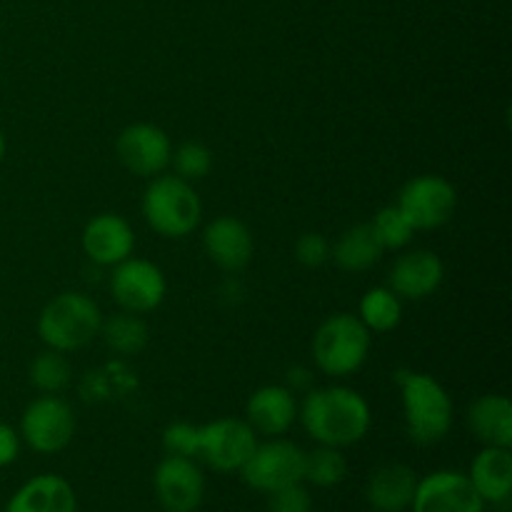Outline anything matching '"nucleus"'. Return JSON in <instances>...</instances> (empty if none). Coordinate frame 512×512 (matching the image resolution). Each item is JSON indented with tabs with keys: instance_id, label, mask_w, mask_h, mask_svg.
<instances>
[{
	"instance_id": "obj_22",
	"label": "nucleus",
	"mask_w": 512,
	"mask_h": 512,
	"mask_svg": "<svg viewBox=\"0 0 512 512\" xmlns=\"http://www.w3.org/2000/svg\"><path fill=\"white\" fill-rule=\"evenodd\" d=\"M383 253L385 248L380 245L378 235H375L370 223H360L348 228L340 235L338 243L330 248V258L345 273H365V270L380 263Z\"/></svg>"
},
{
	"instance_id": "obj_29",
	"label": "nucleus",
	"mask_w": 512,
	"mask_h": 512,
	"mask_svg": "<svg viewBox=\"0 0 512 512\" xmlns=\"http://www.w3.org/2000/svg\"><path fill=\"white\" fill-rule=\"evenodd\" d=\"M200 433L193 423H170L163 430L165 455H178V458H198Z\"/></svg>"
},
{
	"instance_id": "obj_7",
	"label": "nucleus",
	"mask_w": 512,
	"mask_h": 512,
	"mask_svg": "<svg viewBox=\"0 0 512 512\" xmlns=\"http://www.w3.org/2000/svg\"><path fill=\"white\" fill-rule=\"evenodd\" d=\"M20 440L40 455H55L73 443L75 413L58 395H40L20 415Z\"/></svg>"
},
{
	"instance_id": "obj_30",
	"label": "nucleus",
	"mask_w": 512,
	"mask_h": 512,
	"mask_svg": "<svg viewBox=\"0 0 512 512\" xmlns=\"http://www.w3.org/2000/svg\"><path fill=\"white\" fill-rule=\"evenodd\" d=\"M268 498V512H313V498L303 483L275 490Z\"/></svg>"
},
{
	"instance_id": "obj_21",
	"label": "nucleus",
	"mask_w": 512,
	"mask_h": 512,
	"mask_svg": "<svg viewBox=\"0 0 512 512\" xmlns=\"http://www.w3.org/2000/svg\"><path fill=\"white\" fill-rule=\"evenodd\" d=\"M468 428L483 445H512V403L505 395H480L468 408Z\"/></svg>"
},
{
	"instance_id": "obj_24",
	"label": "nucleus",
	"mask_w": 512,
	"mask_h": 512,
	"mask_svg": "<svg viewBox=\"0 0 512 512\" xmlns=\"http://www.w3.org/2000/svg\"><path fill=\"white\" fill-rule=\"evenodd\" d=\"M100 338L105 340L113 353L118 355H138L148 345V325L140 315L120 310L113 318L103 320L100 325Z\"/></svg>"
},
{
	"instance_id": "obj_12",
	"label": "nucleus",
	"mask_w": 512,
	"mask_h": 512,
	"mask_svg": "<svg viewBox=\"0 0 512 512\" xmlns=\"http://www.w3.org/2000/svg\"><path fill=\"white\" fill-rule=\"evenodd\" d=\"M153 490L165 512H195L205 495L203 470L193 458L165 455L153 473Z\"/></svg>"
},
{
	"instance_id": "obj_27",
	"label": "nucleus",
	"mask_w": 512,
	"mask_h": 512,
	"mask_svg": "<svg viewBox=\"0 0 512 512\" xmlns=\"http://www.w3.org/2000/svg\"><path fill=\"white\" fill-rule=\"evenodd\" d=\"M370 225H373L375 235H378L380 245L385 250H403L415 235L413 225L400 213L398 205H385V208H380Z\"/></svg>"
},
{
	"instance_id": "obj_33",
	"label": "nucleus",
	"mask_w": 512,
	"mask_h": 512,
	"mask_svg": "<svg viewBox=\"0 0 512 512\" xmlns=\"http://www.w3.org/2000/svg\"><path fill=\"white\" fill-rule=\"evenodd\" d=\"M5 150H8V143H5V133L0 130V163H3V158H5Z\"/></svg>"
},
{
	"instance_id": "obj_32",
	"label": "nucleus",
	"mask_w": 512,
	"mask_h": 512,
	"mask_svg": "<svg viewBox=\"0 0 512 512\" xmlns=\"http://www.w3.org/2000/svg\"><path fill=\"white\" fill-rule=\"evenodd\" d=\"M20 433L8 423H0V468H8L20 455Z\"/></svg>"
},
{
	"instance_id": "obj_9",
	"label": "nucleus",
	"mask_w": 512,
	"mask_h": 512,
	"mask_svg": "<svg viewBox=\"0 0 512 512\" xmlns=\"http://www.w3.org/2000/svg\"><path fill=\"white\" fill-rule=\"evenodd\" d=\"M198 433V458L218 473H240L258 445V433L250 428L248 420L218 418L198 425Z\"/></svg>"
},
{
	"instance_id": "obj_28",
	"label": "nucleus",
	"mask_w": 512,
	"mask_h": 512,
	"mask_svg": "<svg viewBox=\"0 0 512 512\" xmlns=\"http://www.w3.org/2000/svg\"><path fill=\"white\" fill-rule=\"evenodd\" d=\"M170 165L175 168V175H178V178L195 183V180H203L205 175L213 170V153H210L203 143L188 140V143L180 145L178 150H173Z\"/></svg>"
},
{
	"instance_id": "obj_14",
	"label": "nucleus",
	"mask_w": 512,
	"mask_h": 512,
	"mask_svg": "<svg viewBox=\"0 0 512 512\" xmlns=\"http://www.w3.org/2000/svg\"><path fill=\"white\" fill-rule=\"evenodd\" d=\"M445 265L433 250H410L400 255L388 273V288L400 300H425L443 285Z\"/></svg>"
},
{
	"instance_id": "obj_10",
	"label": "nucleus",
	"mask_w": 512,
	"mask_h": 512,
	"mask_svg": "<svg viewBox=\"0 0 512 512\" xmlns=\"http://www.w3.org/2000/svg\"><path fill=\"white\" fill-rule=\"evenodd\" d=\"M110 293H113L120 310L145 315L160 308L165 293H168V283H165V275L158 265L130 255L128 260L115 265L113 278H110Z\"/></svg>"
},
{
	"instance_id": "obj_31",
	"label": "nucleus",
	"mask_w": 512,
	"mask_h": 512,
	"mask_svg": "<svg viewBox=\"0 0 512 512\" xmlns=\"http://www.w3.org/2000/svg\"><path fill=\"white\" fill-rule=\"evenodd\" d=\"M295 258L305 268H320L330 260V243L320 233H303L295 243Z\"/></svg>"
},
{
	"instance_id": "obj_11",
	"label": "nucleus",
	"mask_w": 512,
	"mask_h": 512,
	"mask_svg": "<svg viewBox=\"0 0 512 512\" xmlns=\"http://www.w3.org/2000/svg\"><path fill=\"white\" fill-rule=\"evenodd\" d=\"M115 153L123 168L138 178H155L165 173L173 158V145L168 133L153 123H133L120 130L115 140Z\"/></svg>"
},
{
	"instance_id": "obj_13",
	"label": "nucleus",
	"mask_w": 512,
	"mask_h": 512,
	"mask_svg": "<svg viewBox=\"0 0 512 512\" xmlns=\"http://www.w3.org/2000/svg\"><path fill=\"white\" fill-rule=\"evenodd\" d=\"M413 512H485L483 498L473 488L470 478L458 470H435L418 480Z\"/></svg>"
},
{
	"instance_id": "obj_6",
	"label": "nucleus",
	"mask_w": 512,
	"mask_h": 512,
	"mask_svg": "<svg viewBox=\"0 0 512 512\" xmlns=\"http://www.w3.org/2000/svg\"><path fill=\"white\" fill-rule=\"evenodd\" d=\"M240 478L258 493H275L305 480V450L283 438H270L255 445L248 463L240 468Z\"/></svg>"
},
{
	"instance_id": "obj_25",
	"label": "nucleus",
	"mask_w": 512,
	"mask_h": 512,
	"mask_svg": "<svg viewBox=\"0 0 512 512\" xmlns=\"http://www.w3.org/2000/svg\"><path fill=\"white\" fill-rule=\"evenodd\" d=\"M348 475V460L340 453V448L320 445L313 453H305V480L303 483L315 488H335Z\"/></svg>"
},
{
	"instance_id": "obj_1",
	"label": "nucleus",
	"mask_w": 512,
	"mask_h": 512,
	"mask_svg": "<svg viewBox=\"0 0 512 512\" xmlns=\"http://www.w3.org/2000/svg\"><path fill=\"white\" fill-rule=\"evenodd\" d=\"M298 418L315 443L340 450L360 443L373 425L368 400L345 385L308 390L298 408Z\"/></svg>"
},
{
	"instance_id": "obj_18",
	"label": "nucleus",
	"mask_w": 512,
	"mask_h": 512,
	"mask_svg": "<svg viewBox=\"0 0 512 512\" xmlns=\"http://www.w3.org/2000/svg\"><path fill=\"white\" fill-rule=\"evenodd\" d=\"M5 512H78V498L68 480L43 473L15 490Z\"/></svg>"
},
{
	"instance_id": "obj_26",
	"label": "nucleus",
	"mask_w": 512,
	"mask_h": 512,
	"mask_svg": "<svg viewBox=\"0 0 512 512\" xmlns=\"http://www.w3.org/2000/svg\"><path fill=\"white\" fill-rule=\"evenodd\" d=\"M30 383L43 395H58L70 383V363L65 353L58 350H45L30 363Z\"/></svg>"
},
{
	"instance_id": "obj_8",
	"label": "nucleus",
	"mask_w": 512,
	"mask_h": 512,
	"mask_svg": "<svg viewBox=\"0 0 512 512\" xmlns=\"http://www.w3.org/2000/svg\"><path fill=\"white\" fill-rule=\"evenodd\" d=\"M400 213L413 230H438L450 223L458 208V190L443 175H418L408 180L398 195Z\"/></svg>"
},
{
	"instance_id": "obj_17",
	"label": "nucleus",
	"mask_w": 512,
	"mask_h": 512,
	"mask_svg": "<svg viewBox=\"0 0 512 512\" xmlns=\"http://www.w3.org/2000/svg\"><path fill=\"white\" fill-rule=\"evenodd\" d=\"M245 420L250 428L268 438L285 435L298 420V400L285 385H263L245 403Z\"/></svg>"
},
{
	"instance_id": "obj_23",
	"label": "nucleus",
	"mask_w": 512,
	"mask_h": 512,
	"mask_svg": "<svg viewBox=\"0 0 512 512\" xmlns=\"http://www.w3.org/2000/svg\"><path fill=\"white\" fill-rule=\"evenodd\" d=\"M358 318L370 333H390L403 320V300L388 285L370 288L360 300Z\"/></svg>"
},
{
	"instance_id": "obj_15",
	"label": "nucleus",
	"mask_w": 512,
	"mask_h": 512,
	"mask_svg": "<svg viewBox=\"0 0 512 512\" xmlns=\"http://www.w3.org/2000/svg\"><path fill=\"white\" fill-rule=\"evenodd\" d=\"M203 248L218 268L238 273L253 260L255 243L253 233L243 220L233 215H220L203 230Z\"/></svg>"
},
{
	"instance_id": "obj_19",
	"label": "nucleus",
	"mask_w": 512,
	"mask_h": 512,
	"mask_svg": "<svg viewBox=\"0 0 512 512\" xmlns=\"http://www.w3.org/2000/svg\"><path fill=\"white\" fill-rule=\"evenodd\" d=\"M418 473L403 463H390L375 470L365 485V500L375 512H405L418 488Z\"/></svg>"
},
{
	"instance_id": "obj_5",
	"label": "nucleus",
	"mask_w": 512,
	"mask_h": 512,
	"mask_svg": "<svg viewBox=\"0 0 512 512\" xmlns=\"http://www.w3.org/2000/svg\"><path fill=\"white\" fill-rule=\"evenodd\" d=\"M373 335L353 313L328 315L313 335V360L320 373L348 378L358 373L370 355Z\"/></svg>"
},
{
	"instance_id": "obj_2",
	"label": "nucleus",
	"mask_w": 512,
	"mask_h": 512,
	"mask_svg": "<svg viewBox=\"0 0 512 512\" xmlns=\"http://www.w3.org/2000/svg\"><path fill=\"white\" fill-rule=\"evenodd\" d=\"M403 393V420L408 438L418 445H435L453 428V400L428 373H398Z\"/></svg>"
},
{
	"instance_id": "obj_16",
	"label": "nucleus",
	"mask_w": 512,
	"mask_h": 512,
	"mask_svg": "<svg viewBox=\"0 0 512 512\" xmlns=\"http://www.w3.org/2000/svg\"><path fill=\"white\" fill-rule=\"evenodd\" d=\"M135 248L133 225L118 213H100L83 230V250L93 263L110 265L128 260Z\"/></svg>"
},
{
	"instance_id": "obj_3",
	"label": "nucleus",
	"mask_w": 512,
	"mask_h": 512,
	"mask_svg": "<svg viewBox=\"0 0 512 512\" xmlns=\"http://www.w3.org/2000/svg\"><path fill=\"white\" fill-rule=\"evenodd\" d=\"M143 218L160 238L180 240L203 218V203L193 183L178 175H155L143 193Z\"/></svg>"
},
{
	"instance_id": "obj_4",
	"label": "nucleus",
	"mask_w": 512,
	"mask_h": 512,
	"mask_svg": "<svg viewBox=\"0 0 512 512\" xmlns=\"http://www.w3.org/2000/svg\"><path fill=\"white\" fill-rule=\"evenodd\" d=\"M103 313L85 293H60L40 310L38 335L50 350L73 353L100 335Z\"/></svg>"
},
{
	"instance_id": "obj_20",
	"label": "nucleus",
	"mask_w": 512,
	"mask_h": 512,
	"mask_svg": "<svg viewBox=\"0 0 512 512\" xmlns=\"http://www.w3.org/2000/svg\"><path fill=\"white\" fill-rule=\"evenodd\" d=\"M470 483L478 490L483 503L505 505L512 495V453L510 448L485 445L475 455L468 473Z\"/></svg>"
}]
</instances>
